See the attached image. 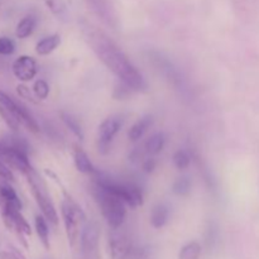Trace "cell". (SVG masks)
Returning <instances> with one entry per match:
<instances>
[{
    "mask_svg": "<svg viewBox=\"0 0 259 259\" xmlns=\"http://www.w3.org/2000/svg\"><path fill=\"white\" fill-rule=\"evenodd\" d=\"M85 39L99 60L125 85L133 91H141L146 89V82L142 73L131 62L128 56L114 40H111L105 33L94 28H86Z\"/></svg>",
    "mask_w": 259,
    "mask_h": 259,
    "instance_id": "6da1fadb",
    "label": "cell"
},
{
    "mask_svg": "<svg viewBox=\"0 0 259 259\" xmlns=\"http://www.w3.org/2000/svg\"><path fill=\"white\" fill-rule=\"evenodd\" d=\"M0 116L12 131H18L23 125L32 133H39V125L30 111L3 90H0Z\"/></svg>",
    "mask_w": 259,
    "mask_h": 259,
    "instance_id": "7a4b0ae2",
    "label": "cell"
},
{
    "mask_svg": "<svg viewBox=\"0 0 259 259\" xmlns=\"http://www.w3.org/2000/svg\"><path fill=\"white\" fill-rule=\"evenodd\" d=\"M91 195L95 199L104 219L108 223L109 228L113 230H118L124 224L126 218V204L114 195L113 192L93 184L91 186Z\"/></svg>",
    "mask_w": 259,
    "mask_h": 259,
    "instance_id": "3957f363",
    "label": "cell"
},
{
    "mask_svg": "<svg viewBox=\"0 0 259 259\" xmlns=\"http://www.w3.org/2000/svg\"><path fill=\"white\" fill-rule=\"evenodd\" d=\"M91 177H93V184L120 197L125 202L126 206L136 209V207L143 205V192L138 185L129 184V182H118L111 179L108 174L99 171V169Z\"/></svg>",
    "mask_w": 259,
    "mask_h": 259,
    "instance_id": "277c9868",
    "label": "cell"
},
{
    "mask_svg": "<svg viewBox=\"0 0 259 259\" xmlns=\"http://www.w3.org/2000/svg\"><path fill=\"white\" fill-rule=\"evenodd\" d=\"M28 152L29 147L27 142L20 138H8V141L0 142V158L8 167L24 176L33 168Z\"/></svg>",
    "mask_w": 259,
    "mask_h": 259,
    "instance_id": "5b68a950",
    "label": "cell"
},
{
    "mask_svg": "<svg viewBox=\"0 0 259 259\" xmlns=\"http://www.w3.org/2000/svg\"><path fill=\"white\" fill-rule=\"evenodd\" d=\"M62 192L63 200L61 204V214H62L68 244L71 248H75L80 242V225L85 223L86 215L80 205L72 199V196L66 190H62Z\"/></svg>",
    "mask_w": 259,
    "mask_h": 259,
    "instance_id": "8992f818",
    "label": "cell"
},
{
    "mask_svg": "<svg viewBox=\"0 0 259 259\" xmlns=\"http://www.w3.org/2000/svg\"><path fill=\"white\" fill-rule=\"evenodd\" d=\"M25 177H27V181L30 187V191H32L33 197H34L35 202H37L42 215L48 220L50 224L57 227L58 225L57 210H56L55 204H53L52 201V197H51L50 192H48L47 184H46V181L43 180V177L40 176L34 168L30 169V171L25 175Z\"/></svg>",
    "mask_w": 259,
    "mask_h": 259,
    "instance_id": "52a82bcc",
    "label": "cell"
},
{
    "mask_svg": "<svg viewBox=\"0 0 259 259\" xmlns=\"http://www.w3.org/2000/svg\"><path fill=\"white\" fill-rule=\"evenodd\" d=\"M22 206L12 204V202L0 201V215L4 225L8 230L17 235L18 239L20 240L25 248H28V243L25 238L32 234L29 223L27 222L22 214Z\"/></svg>",
    "mask_w": 259,
    "mask_h": 259,
    "instance_id": "ba28073f",
    "label": "cell"
},
{
    "mask_svg": "<svg viewBox=\"0 0 259 259\" xmlns=\"http://www.w3.org/2000/svg\"><path fill=\"white\" fill-rule=\"evenodd\" d=\"M109 253L111 259H147L146 248L137 247L124 234L113 233L109 237Z\"/></svg>",
    "mask_w": 259,
    "mask_h": 259,
    "instance_id": "9c48e42d",
    "label": "cell"
},
{
    "mask_svg": "<svg viewBox=\"0 0 259 259\" xmlns=\"http://www.w3.org/2000/svg\"><path fill=\"white\" fill-rule=\"evenodd\" d=\"M123 118L120 115H110L99 125L98 131V151L100 154H108L110 152L114 137L123 126Z\"/></svg>",
    "mask_w": 259,
    "mask_h": 259,
    "instance_id": "30bf717a",
    "label": "cell"
},
{
    "mask_svg": "<svg viewBox=\"0 0 259 259\" xmlns=\"http://www.w3.org/2000/svg\"><path fill=\"white\" fill-rule=\"evenodd\" d=\"M99 240L100 228L98 223L90 222L82 228L80 237V247L82 259H99Z\"/></svg>",
    "mask_w": 259,
    "mask_h": 259,
    "instance_id": "8fae6325",
    "label": "cell"
},
{
    "mask_svg": "<svg viewBox=\"0 0 259 259\" xmlns=\"http://www.w3.org/2000/svg\"><path fill=\"white\" fill-rule=\"evenodd\" d=\"M12 70L18 80L22 81V82H28V81H32L35 77L38 72V66L34 58L30 57V56L23 55L19 56L13 62Z\"/></svg>",
    "mask_w": 259,
    "mask_h": 259,
    "instance_id": "7c38bea8",
    "label": "cell"
},
{
    "mask_svg": "<svg viewBox=\"0 0 259 259\" xmlns=\"http://www.w3.org/2000/svg\"><path fill=\"white\" fill-rule=\"evenodd\" d=\"M73 163H75L76 169L83 175L93 176L98 171L89 158L88 153L80 146H73Z\"/></svg>",
    "mask_w": 259,
    "mask_h": 259,
    "instance_id": "4fadbf2b",
    "label": "cell"
},
{
    "mask_svg": "<svg viewBox=\"0 0 259 259\" xmlns=\"http://www.w3.org/2000/svg\"><path fill=\"white\" fill-rule=\"evenodd\" d=\"M153 116L149 115V114L148 115L142 116L141 119H138V120L131 126V129H129L128 132V138L133 142H137L138 139H141L142 137L144 136V133L153 125Z\"/></svg>",
    "mask_w": 259,
    "mask_h": 259,
    "instance_id": "5bb4252c",
    "label": "cell"
},
{
    "mask_svg": "<svg viewBox=\"0 0 259 259\" xmlns=\"http://www.w3.org/2000/svg\"><path fill=\"white\" fill-rule=\"evenodd\" d=\"M169 217V209L167 205L164 204H157L156 206L152 209L151 217H149V222L154 229H162L164 225L168 222Z\"/></svg>",
    "mask_w": 259,
    "mask_h": 259,
    "instance_id": "9a60e30c",
    "label": "cell"
},
{
    "mask_svg": "<svg viewBox=\"0 0 259 259\" xmlns=\"http://www.w3.org/2000/svg\"><path fill=\"white\" fill-rule=\"evenodd\" d=\"M61 45V35L55 33L45 37L35 45V52L39 56H48Z\"/></svg>",
    "mask_w": 259,
    "mask_h": 259,
    "instance_id": "2e32d148",
    "label": "cell"
},
{
    "mask_svg": "<svg viewBox=\"0 0 259 259\" xmlns=\"http://www.w3.org/2000/svg\"><path fill=\"white\" fill-rule=\"evenodd\" d=\"M34 228L40 243L43 244V247H45L46 249H50L51 243H50V228H48V220L46 219L43 215H39V214L35 215Z\"/></svg>",
    "mask_w": 259,
    "mask_h": 259,
    "instance_id": "e0dca14e",
    "label": "cell"
},
{
    "mask_svg": "<svg viewBox=\"0 0 259 259\" xmlns=\"http://www.w3.org/2000/svg\"><path fill=\"white\" fill-rule=\"evenodd\" d=\"M35 24H37V19H35L34 15L29 14L22 18L19 20V23L17 24V28H15V35H17V38L25 39V38L29 37L33 33V30H34Z\"/></svg>",
    "mask_w": 259,
    "mask_h": 259,
    "instance_id": "ac0fdd59",
    "label": "cell"
},
{
    "mask_svg": "<svg viewBox=\"0 0 259 259\" xmlns=\"http://www.w3.org/2000/svg\"><path fill=\"white\" fill-rule=\"evenodd\" d=\"M60 118L61 120H62V123L66 125V128L70 129L76 138H78L80 141H83L82 126H81V124L78 123V120L72 115V114L67 113V111H61Z\"/></svg>",
    "mask_w": 259,
    "mask_h": 259,
    "instance_id": "d6986e66",
    "label": "cell"
},
{
    "mask_svg": "<svg viewBox=\"0 0 259 259\" xmlns=\"http://www.w3.org/2000/svg\"><path fill=\"white\" fill-rule=\"evenodd\" d=\"M164 143H166V137H164V134L154 133L153 136H151L147 139L146 144H144V148H146V152L148 154L156 156V154L161 153L164 147Z\"/></svg>",
    "mask_w": 259,
    "mask_h": 259,
    "instance_id": "ffe728a7",
    "label": "cell"
},
{
    "mask_svg": "<svg viewBox=\"0 0 259 259\" xmlns=\"http://www.w3.org/2000/svg\"><path fill=\"white\" fill-rule=\"evenodd\" d=\"M202 247L199 242L192 240V242L186 243L181 248L179 253V259H200L201 257Z\"/></svg>",
    "mask_w": 259,
    "mask_h": 259,
    "instance_id": "44dd1931",
    "label": "cell"
},
{
    "mask_svg": "<svg viewBox=\"0 0 259 259\" xmlns=\"http://www.w3.org/2000/svg\"><path fill=\"white\" fill-rule=\"evenodd\" d=\"M91 3V7L95 10L96 14L99 17H101V19L104 22L108 23L109 25H113V15H111L110 9H109V5L106 3V0H89Z\"/></svg>",
    "mask_w": 259,
    "mask_h": 259,
    "instance_id": "7402d4cb",
    "label": "cell"
},
{
    "mask_svg": "<svg viewBox=\"0 0 259 259\" xmlns=\"http://www.w3.org/2000/svg\"><path fill=\"white\" fill-rule=\"evenodd\" d=\"M191 191V180L187 176H181L172 185V192L177 196H187Z\"/></svg>",
    "mask_w": 259,
    "mask_h": 259,
    "instance_id": "603a6c76",
    "label": "cell"
},
{
    "mask_svg": "<svg viewBox=\"0 0 259 259\" xmlns=\"http://www.w3.org/2000/svg\"><path fill=\"white\" fill-rule=\"evenodd\" d=\"M172 161H174L175 167L177 169L184 171V169H186L191 164V154L187 151H185V149H179L177 152H175Z\"/></svg>",
    "mask_w": 259,
    "mask_h": 259,
    "instance_id": "cb8c5ba5",
    "label": "cell"
},
{
    "mask_svg": "<svg viewBox=\"0 0 259 259\" xmlns=\"http://www.w3.org/2000/svg\"><path fill=\"white\" fill-rule=\"evenodd\" d=\"M45 4L47 5L48 9L52 12L53 15L61 18L66 14L67 12V5H66V0H43Z\"/></svg>",
    "mask_w": 259,
    "mask_h": 259,
    "instance_id": "d4e9b609",
    "label": "cell"
},
{
    "mask_svg": "<svg viewBox=\"0 0 259 259\" xmlns=\"http://www.w3.org/2000/svg\"><path fill=\"white\" fill-rule=\"evenodd\" d=\"M33 94L38 100H46L50 95V85L47 83V81L42 80V78L35 81L33 85Z\"/></svg>",
    "mask_w": 259,
    "mask_h": 259,
    "instance_id": "484cf974",
    "label": "cell"
},
{
    "mask_svg": "<svg viewBox=\"0 0 259 259\" xmlns=\"http://www.w3.org/2000/svg\"><path fill=\"white\" fill-rule=\"evenodd\" d=\"M15 52V43L9 37H0V55L12 56Z\"/></svg>",
    "mask_w": 259,
    "mask_h": 259,
    "instance_id": "4316f807",
    "label": "cell"
},
{
    "mask_svg": "<svg viewBox=\"0 0 259 259\" xmlns=\"http://www.w3.org/2000/svg\"><path fill=\"white\" fill-rule=\"evenodd\" d=\"M0 259H27V258H25L24 254H23L20 250H18L17 248L9 247L0 253Z\"/></svg>",
    "mask_w": 259,
    "mask_h": 259,
    "instance_id": "83f0119b",
    "label": "cell"
},
{
    "mask_svg": "<svg viewBox=\"0 0 259 259\" xmlns=\"http://www.w3.org/2000/svg\"><path fill=\"white\" fill-rule=\"evenodd\" d=\"M0 179H4L9 182L14 181V175H13L12 168L8 167L2 158H0Z\"/></svg>",
    "mask_w": 259,
    "mask_h": 259,
    "instance_id": "f1b7e54d",
    "label": "cell"
},
{
    "mask_svg": "<svg viewBox=\"0 0 259 259\" xmlns=\"http://www.w3.org/2000/svg\"><path fill=\"white\" fill-rule=\"evenodd\" d=\"M17 91H18V94H19L20 98L27 99V100H29V101H34L32 93L29 91V89H28L25 85H23V83H20V85L17 86Z\"/></svg>",
    "mask_w": 259,
    "mask_h": 259,
    "instance_id": "f546056e",
    "label": "cell"
},
{
    "mask_svg": "<svg viewBox=\"0 0 259 259\" xmlns=\"http://www.w3.org/2000/svg\"><path fill=\"white\" fill-rule=\"evenodd\" d=\"M157 167V161L156 158H148L143 162V171L146 174H152V172L156 169Z\"/></svg>",
    "mask_w": 259,
    "mask_h": 259,
    "instance_id": "4dcf8cb0",
    "label": "cell"
}]
</instances>
